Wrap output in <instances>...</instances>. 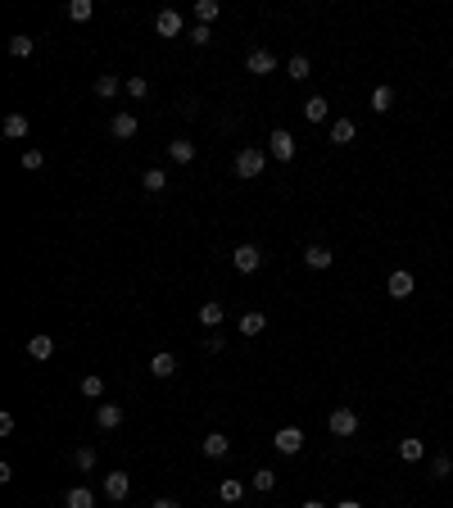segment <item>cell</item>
<instances>
[{
  "label": "cell",
  "instance_id": "1",
  "mask_svg": "<svg viewBox=\"0 0 453 508\" xmlns=\"http://www.w3.org/2000/svg\"><path fill=\"white\" fill-rule=\"evenodd\" d=\"M263 164H267V155H263L258 146H245V150L236 155V172H240V177H258V172H263Z\"/></svg>",
  "mask_w": 453,
  "mask_h": 508
},
{
  "label": "cell",
  "instance_id": "2",
  "mask_svg": "<svg viewBox=\"0 0 453 508\" xmlns=\"http://www.w3.org/2000/svg\"><path fill=\"white\" fill-rule=\"evenodd\" d=\"M231 263H236V273H258L263 250H258V245H236V250H231Z\"/></svg>",
  "mask_w": 453,
  "mask_h": 508
},
{
  "label": "cell",
  "instance_id": "3",
  "mask_svg": "<svg viewBox=\"0 0 453 508\" xmlns=\"http://www.w3.org/2000/svg\"><path fill=\"white\" fill-rule=\"evenodd\" d=\"M267 150H272V159H281V164H291L295 159V137L286 128H277L272 137H267Z\"/></svg>",
  "mask_w": 453,
  "mask_h": 508
},
{
  "label": "cell",
  "instance_id": "4",
  "mask_svg": "<svg viewBox=\"0 0 453 508\" xmlns=\"http://www.w3.org/2000/svg\"><path fill=\"white\" fill-rule=\"evenodd\" d=\"M245 73H254V78L277 73V55H272V50H249V55H245Z\"/></svg>",
  "mask_w": 453,
  "mask_h": 508
},
{
  "label": "cell",
  "instance_id": "5",
  "mask_svg": "<svg viewBox=\"0 0 453 508\" xmlns=\"http://www.w3.org/2000/svg\"><path fill=\"white\" fill-rule=\"evenodd\" d=\"M331 436H358V413H354V409H335L331 413Z\"/></svg>",
  "mask_w": 453,
  "mask_h": 508
},
{
  "label": "cell",
  "instance_id": "6",
  "mask_svg": "<svg viewBox=\"0 0 453 508\" xmlns=\"http://www.w3.org/2000/svg\"><path fill=\"white\" fill-rule=\"evenodd\" d=\"M272 445L281 449V454H300V449H304V431H300V427H281V431L272 436Z\"/></svg>",
  "mask_w": 453,
  "mask_h": 508
},
{
  "label": "cell",
  "instance_id": "7",
  "mask_svg": "<svg viewBox=\"0 0 453 508\" xmlns=\"http://www.w3.org/2000/svg\"><path fill=\"white\" fill-rule=\"evenodd\" d=\"M127 490H132V476L127 472H109V476H104V500L118 504V500H127Z\"/></svg>",
  "mask_w": 453,
  "mask_h": 508
},
{
  "label": "cell",
  "instance_id": "8",
  "mask_svg": "<svg viewBox=\"0 0 453 508\" xmlns=\"http://www.w3.org/2000/svg\"><path fill=\"white\" fill-rule=\"evenodd\" d=\"M154 32L159 36H181V14L177 9H159V14H154Z\"/></svg>",
  "mask_w": 453,
  "mask_h": 508
},
{
  "label": "cell",
  "instance_id": "9",
  "mask_svg": "<svg viewBox=\"0 0 453 508\" xmlns=\"http://www.w3.org/2000/svg\"><path fill=\"white\" fill-rule=\"evenodd\" d=\"M304 118L313 123V128L331 118V104H326V95H308V100H304Z\"/></svg>",
  "mask_w": 453,
  "mask_h": 508
},
{
  "label": "cell",
  "instance_id": "10",
  "mask_svg": "<svg viewBox=\"0 0 453 508\" xmlns=\"http://www.w3.org/2000/svg\"><path fill=\"white\" fill-rule=\"evenodd\" d=\"M385 291H390V300H408L412 295V273H390V282H385Z\"/></svg>",
  "mask_w": 453,
  "mask_h": 508
},
{
  "label": "cell",
  "instance_id": "11",
  "mask_svg": "<svg viewBox=\"0 0 453 508\" xmlns=\"http://www.w3.org/2000/svg\"><path fill=\"white\" fill-rule=\"evenodd\" d=\"M95 427H100V431H118L123 427V409L118 404H100V409H95Z\"/></svg>",
  "mask_w": 453,
  "mask_h": 508
},
{
  "label": "cell",
  "instance_id": "12",
  "mask_svg": "<svg viewBox=\"0 0 453 508\" xmlns=\"http://www.w3.org/2000/svg\"><path fill=\"white\" fill-rule=\"evenodd\" d=\"M109 132H113L118 141H132V137H137V114H127V109H123V114H113Z\"/></svg>",
  "mask_w": 453,
  "mask_h": 508
},
{
  "label": "cell",
  "instance_id": "13",
  "mask_svg": "<svg viewBox=\"0 0 453 508\" xmlns=\"http://www.w3.org/2000/svg\"><path fill=\"white\" fill-rule=\"evenodd\" d=\"M399 458H403V463H421V458H426L421 436H403V440H399Z\"/></svg>",
  "mask_w": 453,
  "mask_h": 508
},
{
  "label": "cell",
  "instance_id": "14",
  "mask_svg": "<svg viewBox=\"0 0 453 508\" xmlns=\"http://www.w3.org/2000/svg\"><path fill=\"white\" fill-rule=\"evenodd\" d=\"M304 263L313 268V273H322V268H331V263H335V254L326 250V245H308V250H304Z\"/></svg>",
  "mask_w": 453,
  "mask_h": 508
},
{
  "label": "cell",
  "instance_id": "15",
  "mask_svg": "<svg viewBox=\"0 0 453 508\" xmlns=\"http://www.w3.org/2000/svg\"><path fill=\"white\" fill-rule=\"evenodd\" d=\"M227 454H231V440L223 431H209L204 436V458H227Z\"/></svg>",
  "mask_w": 453,
  "mask_h": 508
},
{
  "label": "cell",
  "instance_id": "16",
  "mask_svg": "<svg viewBox=\"0 0 453 508\" xmlns=\"http://www.w3.org/2000/svg\"><path fill=\"white\" fill-rule=\"evenodd\" d=\"M354 137H358V128H354V118H335V123H331V146H349Z\"/></svg>",
  "mask_w": 453,
  "mask_h": 508
},
{
  "label": "cell",
  "instance_id": "17",
  "mask_svg": "<svg viewBox=\"0 0 453 508\" xmlns=\"http://www.w3.org/2000/svg\"><path fill=\"white\" fill-rule=\"evenodd\" d=\"M50 354H55V341L46 336V331H41V336H32V341H27V359L46 363V359H50Z\"/></svg>",
  "mask_w": 453,
  "mask_h": 508
},
{
  "label": "cell",
  "instance_id": "18",
  "mask_svg": "<svg viewBox=\"0 0 453 508\" xmlns=\"http://www.w3.org/2000/svg\"><path fill=\"white\" fill-rule=\"evenodd\" d=\"M223 318H227V309H223L218 300L200 304V327H223Z\"/></svg>",
  "mask_w": 453,
  "mask_h": 508
},
{
  "label": "cell",
  "instance_id": "19",
  "mask_svg": "<svg viewBox=\"0 0 453 508\" xmlns=\"http://www.w3.org/2000/svg\"><path fill=\"white\" fill-rule=\"evenodd\" d=\"M64 508H95V490H86V486H73V490L64 495Z\"/></svg>",
  "mask_w": 453,
  "mask_h": 508
},
{
  "label": "cell",
  "instance_id": "20",
  "mask_svg": "<svg viewBox=\"0 0 453 508\" xmlns=\"http://www.w3.org/2000/svg\"><path fill=\"white\" fill-rule=\"evenodd\" d=\"M308 73H313L308 55H291V64H286V78H291V82H308Z\"/></svg>",
  "mask_w": 453,
  "mask_h": 508
},
{
  "label": "cell",
  "instance_id": "21",
  "mask_svg": "<svg viewBox=\"0 0 453 508\" xmlns=\"http://www.w3.org/2000/svg\"><path fill=\"white\" fill-rule=\"evenodd\" d=\"M150 372H154V377H172V372H177V359H172L168 350H159V354L150 359Z\"/></svg>",
  "mask_w": 453,
  "mask_h": 508
},
{
  "label": "cell",
  "instance_id": "22",
  "mask_svg": "<svg viewBox=\"0 0 453 508\" xmlns=\"http://www.w3.org/2000/svg\"><path fill=\"white\" fill-rule=\"evenodd\" d=\"M118 91H123V82L113 78V73H100V78H95V95H100V100H113Z\"/></svg>",
  "mask_w": 453,
  "mask_h": 508
},
{
  "label": "cell",
  "instance_id": "23",
  "mask_svg": "<svg viewBox=\"0 0 453 508\" xmlns=\"http://www.w3.org/2000/svg\"><path fill=\"white\" fill-rule=\"evenodd\" d=\"M240 495H245V481H236V476H227V481L218 486V500L223 504H240Z\"/></svg>",
  "mask_w": 453,
  "mask_h": 508
},
{
  "label": "cell",
  "instance_id": "24",
  "mask_svg": "<svg viewBox=\"0 0 453 508\" xmlns=\"http://www.w3.org/2000/svg\"><path fill=\"white\" fill-rule=\"evenodd\" d=\"M168 155H172V164H190V159H195V146H190L186 137H177V141L168 146Z\"/></svg>",
  "mask_w": 453,
  "mask_h": 508
},
{
  "label": "cell",
  "instance_id": "25",
  "mask_svg": "<svg viewBox=\"0 0 453 508\" xmlns=\"http://www.w3.org/2000/svg\"><path fill=\"white\" fill-rule=\"evenodd\" d=\"M218 14H223V5H218V0H195V18H200L204 27H214Z\"/></svg>",
  "mask_w": 453,
  "mask_h": 508
},
{
  "label": "cell",
  "instance_id": "26",
  "mask_svg": "<svg viewBox=\"0 0 453 508\" xmlns=\"http://www.w3.org/2000/svg\"><path fill=\"white\" fill-rule=\"evenodd\" d=\"M249 486H254L258 495H267V490L277 486V472H272V467H254V476H249Z\"/></svg>",
  "mask_w": 453,
  "mask_h": 508
},
{
  "label": "cell",
  "instance_id": "27",
  "mask_svg": "<svg viewBox=\"0 0 453 508\" xmlns=\"http://www.w3.org/2000/svg\"><path fill=\"white\" fill-rule=\"evenodd\" d=\"M5 137L9 141H23L27 137V114H9V118H5Z\"/></svg>",
  "mask_w": 453,
  "mask_h": 508
},
{
  "label": "cell",
  "instance_id": "28",
  "mask_svg": "<svg viewBox=\"0 0 453 508\" xmlns=\"http://www.w3.org/2000/svg\"><path fill=\"white\" fill-rule=\"evenodd\" d=\"M141 186H146V191H150V195H159V191H163V186H168V172H163V168H150V172H146V177H141Z\"/></svg>",
  "mask_w": 453,
  "mask_h": 508
},
{
  "label": "cell",
  "instance_id": "29",
  "mask_svg": "<svg viewBox=\"0 0 453 508\" xmlns=\"http://www.w3.org/2000/svg\"><path fill=\"white\" fill-rule=\"evenodd\" d=\"M431 476H435V481H449V476H453V458L449 454H435V458H431Z\"/></svg>",
  "mask_w": 453,
  "mask_h": 508
},
{
  "label": "cell",
  "instance_id": "30",
  "mask_svg": "<svg viewBox=\"0 0 453 508\" xmlns=\"http://www.w3.org/2000/svg\"><path fill=\"white\" fill-rule=\"evenodd\" d=\"M32 50H36L32 36H9V55H14V60H27Z\"/></svg>",
  "mask_w": 453,
  "mask_h": 508
},
{
  "label": "cell",
  "instance_id": "31",
  "mask_svg": "<svg viewBox=\"0 0 453 508\" xmlns=\"http://www.w3.org/2000/svg\"><path fill=\"white\" fill-rule=\"evenodd\" d=\"M263 327H267L263 313H245V318H240V331H245V336H263Z\"/></svg>",
  "mask_w": 453,
  "mask_h": 508
},
{
  "label": "cell",
  "instance_id": "32",
  "mask_svg": "<svg viewBox=\"0 0 453 508\" xmlns=\"http://www.w3.org/2000/svg\"><path fill=\"white\" fill-rule=\"evenodd\" d=\"M91 14H95L91 0H69V18H73V23H86Z\"/></svg>",
  "mask_w": 453,
  "mask_h": 508
},
{
  "label": "cell",
  "instance_id": "33",
  "mask_svg": "<svg viewBox=\"0 0 453 508\" xmlns=\"http://www.w3.org/2000/svg\"><path fill=\"white\" fill-rule=\"evenodd\" d=\"M390 104H394V91H390V86H377V91H372V109L390 114Z\"/></svg>",
  "mask_w": 453,
  "mask_h": 508
},
{
  "label": "cell",
  "instance_id": "34",
  "mask_svg": "<svg viewBox=\"0 0 453 508\" xmlns=\"http://www.w3.org/2000/svg\"><path fill=\"white\" fill-rule=\"evenodd\" d=\"M82 395L86 399H104V377H95V372H91V377H82Z\"/></svg>",
  "mask_w": 453,
  "mask_h": 508
},
{
  "label": "cell",
  "instance_id": "35",
  "mask_svg": "<svg viewBox=\"0 0 453 508\" xmlns=\"http://www.w3.org/2000/svg\"><path fill=\"white\" fill-rule=\"evenodd\" d=\"M123 91H127L132 100H146V95H150V82L146 78H127V82H123Z\"/></svg>",
  "mask_w": 453,
  "mask_h": 508
},
{
  "label": "cell",
  "instance_id": "36",
  "mask_svg": "<svg viewBox=\"0 0 453 508\" xmlns=\"http://www.w3.org/2000/svg\"><path fill=\"white\" fill-rule=\"evenodd\" d=\"M73 467H77V472H91V467H95V449H77V454H73Z\"/></svg>",
  "mask_w": 453,
  "mask_h": 508
},
{
  "label": "cell",
  "instance_id": "37",
  "mask_svg": "<svg viewBox=\"0 0 453 508\" xmlns=\"http://www.w3.org/2000/svg\"><path fill=\"white\" fill-rule=\"evenodd\" d=\"M190 46H209V41H214V27H204V23H195V27H190Z\"/></svg>",
  "mask_w": 453,
  "mask_h": 508
},
{
  "label": "cell",
  "instance_id": "38",
  "mask_svg": "<svg viewBox=\"0 0 453 508\" xmlns=\"http://www.w3.org/2000/svg\"><path fill=\"white\" fill-rule=\"evenodd\" d=\"M18 164H23V172H36V168L46 164V155H41V150H23V159H18Z\"/></svg>",
  "mask_w": 453,
  "mask_h": 508
},
{
  "label": "cell",
  "instance_id": "39",
  "mask_svg": "<svg viewBox=\"0 0 453 508\" xmlns=\"http://www.w3.org/2000/svg\"><path fill=\"white\" fill-rule=\"evenodd\" d=\"M204 350L209 354H223V336H218V331H209V336H204Z\"/></svg>",
  "mask_w": 453,
  "mask_h": 508
},
{
  "label": "cell",
  "instance_id": "40",
  "mask_svg": "<svg viewBox=\"0 0 453 508\" xmlns=\"http://www.w3.org/2000/svg\"><path fill=\"white\" fill-rule=\"evenodd\" d=\"M150 508H181V504H177V500H154Z\"/></svg>",
  "mask_w": 453,
  "mask_h": 508
},
{
  "label": "cell",
  "instance_id": "41",
  "mask_svg": "<svg viewBox=\"0 0 453 508\" xmlns=\"http://www.w3.org/2000/svg\"><path fill=\"white\" fill-rule=\"evenodd\" d=\"M335 508H363V504H358V500H340Z\"/></svg>",
  "mask_w": 453,
  "mask_h": 508
},
{
  "label": "cell",
  "instance_id": "42",
  "mask_svg": "<svg viewBox=\"0 0 453 508\" xmlns=\"http://www.w3.org/2000/svg\"><path fill=\"white\" fill-rule=\"evenodd\" d=\"M300 508H326V504H322V500H304Z\"/></svg>",
  "mask_w": 453,
  "mask_h": 508
}]
</instances>
